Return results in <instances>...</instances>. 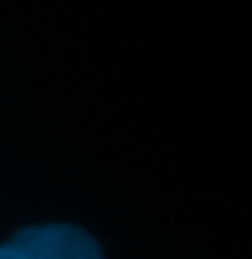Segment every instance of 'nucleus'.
<instances>
[{
  "mask_svg": "<svg viewBox=\"0 0 252 259\" xmlns=\"http://www.w3.org/2000/svg\"><path fill=\"white\" fill-rule=\"evenodd\" d=\"M0 259H104V252L86 230L49 222V226H26L4 241Z\"/></svg>",
  "mask_w": 252,
  "mask_h": 259,
  "instance_id": "nucleus-1",
  "label": "nucleus"
}]
</instances>
